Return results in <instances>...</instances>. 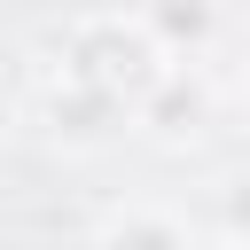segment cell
<instances>
[{
    "label": "cell",
    "mask_w": 250,
    "mask_h": 250,
    "mask_svg": "<svg viewBox=\"0 0 250 250\" xmlns=\"http://www.w3.org/2000/svg\"><path fill=\"white\" fill-rule=\"evenodd\" d=\"M94 250H195V234H188V219H172L164 203H125V211L94 234Z\"/></svg>",
    "instance_id": "6da1fadb"
},
{
    "label": "cell",
    "mask_w": 250,
    "mask_h": 250,
    "mask_svg": "<svg viewBox=\"0 0 250 250\" xmlns=\"http://www.w3.org/2000/svg\"><path fill=\"white\" fill-rule=\"evenodd\" d=\"M219 227H227V234L250 250V172H234V180L219 188Z\"/></svg>",
    "instance_id": "7a4b0ae2"
},
{
    "label": "cell",
    "mask_w": 250,
    "mask_h": 250,
    "mask_svg": "<svg viewBox=\"0 0 250 250\" xmlns=\"http://www.w3.org/2000/svg\"><path fill=\"white\" fill-rule=\"evenodd\" d=\"M242 117H250V70H242Z\"/></svg>",
    "instance_id": "3957f363"
},
{
    "label": "cell",
    "mask_w": 250,
    "mask_h": 250,
    "mask_svg": "<svg viewBox=\"0 0 250 250\" xmlns=\"http://www.w3.org/2000/svg\"><path fill=\"white\" fill-rule=\"evenodd\" d=\"M242 16H250V0H242Z\"/></svg>",
    "instance_id": "277c9868"
}]
</instances>
